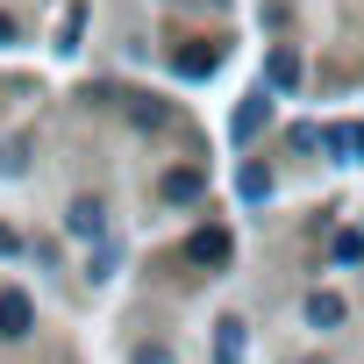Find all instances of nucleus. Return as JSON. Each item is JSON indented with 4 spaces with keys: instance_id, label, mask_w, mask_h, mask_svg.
<instances>
[{
    "instance_id": "f257e3e1",
    "label": "nucleus",
    "mask_w": 364,
    "mask_h": 364,
    "mask_svg": "<svg viewBox=\"0 0 364 364\" xmlns=\"http://www.w3.org/2000/svg\"><path fill=\"white\" fill-rule=\"evenodd\" d=\"M29 321H36L29 293H0V343H22V336H29Z\"/></svg>"
},
{
    "instance_id": "f03ea898",
    "label": "nucleus",
    "mask_w": 364,
    "mask_h": 364,
    "mask_svg": "<svg viewBox=\"0 0 364 364\" xmlns=\"http://www.w3.org/2000/svg\"><path fill=\"white\" fill-rule=\"evenodd\" d=\"M229 250H236V243H229V229H215V222L186 243V257H193V264H229Z\"/></svg>"
},
{
    "instance_id": "7ed1b4c3",
    "label": "nucleus",
    "mask_w": 364,
    "mask_h": 364,
    "mask_svg": "<svg viewBox=\"0 0 364 364\" xmlns=\"http://www.w3.org/2000/svg\"><path fill=\"white\" fill-rule=\"evenodd\" d=\"M65 229H72V236H93V243H100V236H107V208H100V200H72Z\"/></svg>"
},
{
    "instance_id": "20e7f679",
    "label": "nucleus",
    "mask_w": 364,
    "mask_h": 364,
    "mask_svg": "<svg viewBox=\"0 0 364 364\" xmlns=\"http://www.w3.org/2000/svg\"><path fill=\"white\" fill-rule=\"evenodd\" d=\"M200 193H208L200 171H164V200H200Z\"/></svg>"
},
{
    "instance_id": "39448f33",
    "label": "nucleus",
    "mask_w": 364,
    "mask_h": 364,
    "mask_svg": "<svg viewBox=\"0 0 364 364\" xmlns=\"http://www.w3.org/2000/svg\"><path fill=\"white\" fill-rule=\"evenodd\" d=\"M307 321H314V328H336V321H343V300H336V293H307Z\"/></svg>"
},
{
    "instance_id": "423d86ee",
    "label": "nucleus",
    "mask_w": 364,
    "mask_h": 364,
    "mask_svg": "<svg viewBox=\"0 0 364 364\" xmlns=\"http://www.w3.org/2000/svg\"><path fill=\"white\" fill-rule=\"evenodd\" d=\"M215 364H243V321H222V336H215Z\"/></svg>"
},
{
    "instance_id": "0eeeda50",
    "label": "nucleus",
    "mask_w": 364,
    "mask_h": 364,
    "mask_svg": "<svg viewBox=\"0 0 364 364\" xmlns=\"http://www.w3.org/2000/svg\"><path fill=\"white\" fill-rule=\"evenodd\" d=\"M300 79V58L293 50H272V86H293Z\"/></svg>"
},
{
    "instance_id": "6e6552de",
    "label": "nucleus",
    "mask_w": 364,
    "mask_h": 364,
    "mask_svg": "<svg viewBox=\"0 0 364 364\" xmlns=\"http://www.w3.org/2000/svg\"><path fill=\"white\" fill-rule=\"evenodd\" d=\"M264 114H272V100H250V107L236 114V136H257V129H264Z\"/></svg>"
},
{
    "instance_id": "1a4fd4ad",
    "label": "nucleus",
    "mask_w": 364,
    "mask_h": 364,
    "mask_svg": "<svg viewBox=\"0 0 364 364\" xmlns=\"http://www.w3.org/2000/svg\"><path fill=\"white\" fill-rule=\"evenodd\" d=\"M178 72H186V79H200V72H215V50H178Z\"/></svg>"
},
{
    "instance_id": "9d476101",
    "label": "nucleus",
    "mask_w": 364,
    "mask_h": 364,
    "mask_svg": "<svg viewBox=\"0 0 364 364\" xmlns=\"http://www.w3.org/2000/svg\"><path fill=\"white\" fill-rule=\"evenodd\" d=\"M328 143H336L343 157H364V129H328Z\"/></svg>"
},
{
    "instance_id": "9b49d317",
    "label": "nucleus",
    "mask_w": 364,
    "mask_h": 364,
    "mask_svg": "<svg viewBox=\"0 0 364 364\" xmlns=\"http://www.w3.org/2000/svg\"><path fill=\"white\" fill-rule=\"evenodd\" d=\"M15 250H22V236H15L8 222H0V257H15Z\"/></svg>"
},
{
    "instance_id": "f8f14e48",
    "label": "nucleus",
    "mask_w": 364,
    "mask_h": 364,
    "mask_svg": "<svg viewBox=\"0 0 364 364\" xmlns=\"http://www.w3.org/2000/svg\"><path fill=\"white\" fill-rule=\"evenodd\" d=\"M0 43H15V22H8V15H0Z\"/></svg>"
}]
</instances>
